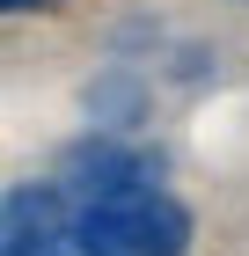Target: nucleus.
I'll return each mask as SVG.
<instances>
[{
	"label": "nucleus",
	"instance_id": "f257e3e1",
	"mask_svg": "<svg viewBox=\"0 0 249 256\" xmlns=\"http://www.w3.org/2000/svg\"><path fill=\"white\" fill-rule=\"evenodd\" d=\"M74 234L103 256H191V212L169 190H139V198H117V205L74 212Z\"/></svg>",
	"mask_w": 249,
	"mask_h": 256
},
{
	"label": "nucleus",
	"instance_id": "f03ea898",
	"mask_svg": "<svg viewBox=\"0 0 249 256\" xmlns=\"http://www.w3.org/2000/svg\"><path fill=\"white\" fill-rule=\"evenodd\" d=\"M154 176H161V161L132 154V146H117V132L74 139V146H66V161H59V190L74 198L81 212H88V205H117V198L154 190Z\"/></svg>",
	"mask_w": 249,
	"mask_h": 256
},
{
	"label": "nucleus",
	"instance_id": "7ed1b4c3",
	"mask_svg": "<svg viewBox=\"0 0 249 256\" xmlns=\"http://www.w3.org/2000/svg\"><path fill=\"white\" fill-rule=\"evenodd\" d=\"M66 234L74 227H66V190L59 183H15L8 190V220H0L8 256H52Z\"/></svg>",
	"mask_w": 249,
	"mask_h": 256
},
{
	"label": "nucleus",
	"instance_id": "20e7f679",
	"mask_svg": "<svg viewBox=\"0 0 249 256\" xmlns=\"http://www.w3.org/2000/svg\"><path fill=\"white\" fill-rule=\"evenodd\" d=\"M88 118H96V132H132V124L147 118V80L125 74V66L96 74L88 80Z\"/></svg>",
	"mask_w": 249,
	"mask_h": 256
},
{
	"label": "nucleus",
	"instance_id": "39448f33",
	"mask_svg": "<svg viewBox=\"0 0 249 256\" xmlns=\"http://www.w3.org/2000/svg\"><path fill=\"white\" fill-rule=\"evenodd\" d=\"M0 8H8V15H52L59 0H0Z\"/></svg>",
	"mask_w": 249,
	"mask_h": 256
}]
</instances>
